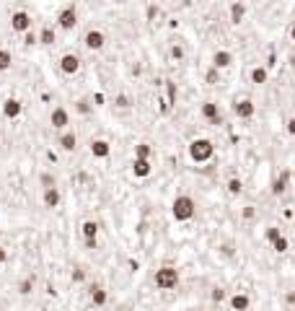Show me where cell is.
Listing matches in <instances>:
<instances>
[{
    "instance_id": "cell-1",
    "label": "cell",
    "mask_w": 295,
    "mask_h": 311,
    "mask_svg": "<svg viewBox=\"0 0 295 311\" xmlns=\"http://www.w3.org/2000/svg\"><path fill=\"white\" fill-rule=\"evenodd\" d=\"M171 215H174L176 223H189L197 215V202L189 195H176L174 202H171Z\"/></svg>"
},
{
    "instance_id": "cell-2",
    "label": "cell",
    "mask_w": 295,
    "mask_h": 311,
    "mask_svg": "<svg viewBox=\"0 0 295 311\" xmlns=\"http://www.w3.org/2000/svg\"><path fill=\"white\" fill-rule=\"evenodd\" d=\"M186 150H189V159L194 164H207L212 156H215V143H212L210 137H194Z\"/></svg>"
},
{
    "instance_id": "cell-3",
    "label": "cell",
    "mask_w": 295,
    "mask_h": 311,
    "mask_svg": "<svg viewBox=\"0 0 295 311\" xmlns=\"http://www.w3.org/2000/svg\"><path fill=\"white\" fill-rule=\"evenodd\" d=\"M179 270L176 267H171V264H163V267H158L155 270V275H153V283H155V288H161V290H171V288H176L179 285Z\"/></svg>"
},
{
    "instance_id": "cell-4",
    "label": "cell",
    "mask_w": 295,
    "mask_h": 311,
    "mask_svg": "<svg viewBox=\"0 0 295 311\" xmlns=\"http://www.w3.org/2000/svg\"><path fill=\"white\" fill-rule=\"evenodd\" d=\"M83 44H86V50L99 52V50H104V44H106V34L101 29H88L86 37H83Z\"/></svg>"
},
{
    "instance_id": "cell-5",
    "label": "cell",
    "mask_w": 295,
    "mask_h": 311,
    "mask_svg": "<svg viewBox=\"0 0 295 311\" xmlns=\"http://www.w3.org/2000/svg\"><path fill=\"white\" fill-rule=\"evenodd\" d=\"M31 13H26V11H16L13 16H11V29L16 31V34H26V31H31Z\"/></svg>"
},
{
    "instance_id": "cell-6",
    "label": "cell",
    "mask_w": 295,
    "mask_h": 311,
    "mask_svg": "<svg viewBox=\"0 0 295 311\" xmlns=\"http://www.w3.org/2000/svg\"><path fill=\"white\" fill-rule=\"evenodd\" d=\"M57 26H60L62 31H73V29L78 26V11H75L73 6L62 8V11L57 13Z\"/></svg>"
},
{
    "instance_id": "cell-7",
    "label": "cell",
    "mask_w": 295,
    "mask_h": 311,
    "mask_svg": "<svg viewBox=\"0 0 295 311\" xmlns=\"http://www.w3.org/2000/svg\"><path fill=\"white\" fill-rule=\"evenodd\" d=\"M233 114H236L238 119H251L256 114V106L251 99H236L233 101Z\"/></svg>"
},
{
    "instance_id": "cell-8",
    "label": "cell",
    "mask_w": 295,
    "mask_h": 311,
    "mask_svg": "<svg viewBox=\"0 0 295 311\" xmlns=\"http://www.w3.org/2000/svg\"><path fill=\"white\" fill-rule=\"evenodd\" d=\"M50 124L55 130H68V124H70V112L65 106H55L52 112H50Z\"/></svg>"
},
{
    "instance_id": "cell-9",
    "label": "cell",
    "mask_w": 295,
    "mask_h": 311,
    "mask_svg": "<svg viewBox=\"0 0 295 311\" xmlns=\"http://www.w3.org/2000/svg\"><path fill=\"white\" fill-rule=\"evenodd\" d=\"M60 70L65 73V75H75L78 70H81V57L73 55V52L62 55V57H60Z\"/></svg>"
},
{
    "instance_id": "cell-10",
    "label": "cell",
    "mask_w": 295,
    "mask_h": 311,
    "mask_svg": "<svg viewBox=\"0 0 295 311\" xmlns=\"http://www.w3.org/2000/svg\"><path fill=\"white\" fill-rule=\"evenodd\" d=\"M199 112H202V117H205L207 122H212V124H220L223 122V117H220V106H217L215 101H205L199 106Z\"/></svg>"
},
{
    "instance_id": "cell-11",
    "label": "cell",
    "mask_w": 295,
    "mask_h": 311,
    "mask_svg": "<svg viewBox=\"0 0 295 311\" xmlns=\"http://www.w3.org/2000/svg\"><path fill=\"white\" fill-rule=\"evenodd\" d=\"M57 145L65 150V153H73L78 148V135L70 132V130H60V137H57Z\"/></svg>"
},
{
    "instance_id": "cell-12",
    "label": "cell",
    "mask_w": 295,
    "mask_h": 311,
    "mask_svg": "<svg viewBox=\"0 0 295 311\" xmlns=\"http://www.w3.org/2000/svg\"><path fill=\"white\" fill-rule=\"evenodd\" d=\"M109 153H112L109 140H104V137L91 140V156H93V159H109Z\"/></svg>"
},
{
    "instance_id": "cell-13",
    "label": "cell",
    "mask_w": 295,
    "mask_h": 311,
    "mask_svg": "<svg viewBox=\"0 0 295 311\" xmlns=\"http://www.w3.org/2000/svg\"><path fill=\"white\" fill-rule=\"evenodd\" d=\"M42 202H44V208H60L62 192L57 190V187H47V190L42 192Z\"/></svg>"
},
{
    "instance_id": "cell-14",
    "label": "cell",
    "mask_w": 295,
    "mask_h": 311,
    "mask_svg": "<svg viewBox=\"0 0 295 311\" xmlns=\"http://www.w3.org/2000/svg\"><path fill=\"white\" fill-rule=\"evenodd\" d=\"M230 65H233V52H228V50H215V55H212V68L225 70V68H230Z\"/></svg>"
},
{
    "instance_id": "cell-15",
    "label": "cell",
    "mask_w": 295,
    "mask_h": 311,
    "mask_svg": "<svg viewBox=\"0 0 295 311\" xmlns=\"http://www.w3.org/2000/svg\"><path fill=\"white\" fill-rule=\"evenodd\" d=\"M24 112V104L19 99H6L3 101V117L6 119H16V117H21Z\"/></svg>"
},
{
    "instance_id": "cell-16",
    "label": "cell",
    "mask_w": 295,
    "mask_h": 311,
    "mask_svg": "<svg viewBox=\"0 0 295 311\" xmlns=\"http://www.w3.org/2000/svg\"><path fill=\"white\" fill-rule=\"evenodd\" d=\"M228 303H230L233 311H248V308H251V298H248V293H233Z\"/></svg>"
},
{
    "instance_id": "cell-17",
    "label": "cell",
    "mask_w": 295,
    "mask_h": 311,
    "mask_svg": "<svg viewBox=\"0 0 295 311\" xmlns=\"http://www.w3.org/2000/svg\"><path fill=\"white\" fill-rule=\"evenodd\" d=\"M150 171H153V166H150V159H135V161H132V174H135L137 179H145V177H150Z\"/></svg>"
},
{
    "instance_id": "cell-18",
    "label": "cell",
    "mask_w": 295,
    "mask_h": 311,
    "mask_svg": "<svg viewBox=\"0 0 295 311\" xmlns=\"http://www.w3.org/2000/svg\"><path fill=\"white\" fill-rule=\"evenodd\" d=\"M106 301H109V293L101 285H91V303L93 306H106Z\"/></svg>"
},
{
    "instance_id": "cell-19",
    "label": "cell",
    "mask_w": 295,
    "mask_h": 311,
    "mask_svg": "<svg viewBox=\"0 0 295 311\" xmlns=\"http://www.w3.org/2000/svg\"><path fill=\"white\" fill-rule=\"evenodd\" d=\"M243 16H246V6L243 3H233L230 6V24L233 26H238L243 21Z\"/></svg>"
},
{
    "instance_id": "cell-20",
    "label": "cell",
    "mask_w": 295,
    "mask_h": 311,
    "mask_svg": "<svg viewBox=\"0 0 295 311\" xmlns=\"http://www.w3.org/2000/svg\"><path fill=\"white\" fill-rule=\"evenodd\" d=\"M267 81H269V70H267V68H261V65H256V68L251 70V83L264 86Z\"/></svg>"
},
{
    "instance_id": "cell-21",
    "label": "cell",
    "mask_w": 295,
    "mask_h": 311,
    "mask_svg": "<svg viewBox=\"0 0 295 311\" xmlns=\"http://www.w3.org/2000/svg\"><path fill=\"white\" fill-rule=\"evenodd\" d=\"M37 42H39V44H47V47H52V44L57 42L55 29H50V26H47V29H42V31H39V37H37Z\"/></svg>"
},
{
    "instance_id": "cell-22",
    "label": "cell",
    "mask_w": 295,
    "mask_h": 311,
    "mask_svg": "<svg viewBox=\"0 0 295 311\" xmlns=\"http://www.w3.org/2000/svg\"><path fill=\"white\" fill-rule=\"evenodd\" d=\"M81 233H83V239H96L99 236V223L96 221H83Z\"/></svg>"
},
{
    "instance_id": "cell-23",
    "label": "cell",
    "mask_w": 295,
    "mask_h": 311,
    "mask_svg": "<svg viewBox=\"0 0 295 311\" xmlns=\"http://www.w3.org/2000/svg\"><path fill=\"white\" fill-rule=\"evenodd\" d=\"M287 179H290L287 171H285V174L279 177V179H274V182H272V195H282V192L287 190Z\"/></svg>"
},
{
    "instance_id": "cell-24",
    "label": "cell",
    "mask_w": 295,
    "mask_h": 311,
    "mask_svg": "<svg viewBox=\"0 0 295 311\" xmlns=\"http://www.w3.org/2000/svg\"><path fill=\"white\" fill-rule=\"evenodd\" d=\"M225 190H228V195H241L243 192V182L238 177H230L228 184H225Z\"/></svg>"
},
{
    "instance_id": "cell-25",
    "label": "cell",
    "mask_w": 295,
    "mask_h": 311,
    "mask_svg": "<svg viewBox=\"0 0 295 311\" xmlns=\"http://www.w3.org/2000/svg\"><path fill=\"white\" fill-rule=\"evenodd\" d=\"M272 249H274V252H277V254H285V252H287V249H290V241H287V239L282 236V233H279V236H277V239L272 241Z\"/></svg>"
},
{
    "instance_id": "cell-26",
    "label": "cell",
    "mask_w": 295,
    "mask_h": 311,
    "mask_svg": "<svg viewBox=\"0 0 295 311\" xmlns=\"http://www.w3.org/2000/svg\"><path fill=\"white\" fill-rule=\"evenodd\" d=\"M11 65H13V55L8 50H0V73L11 70Z\"/></svg>"
},
{
    "instance_id": "cell-27",
    "label": "cell",
    "mask_w": 295,
    "mask_h": 311,
    "mask_svg": "<svg viewBox=\"0 0 295 311\" xmlns=\"http://www.w3.org/2000/svg\"><path fill=\"white\" fill-rule=\"evenodd\" d=\"M150 153H153V148L148 143H137L135 145V159H150Z\"/></svg>"
},
{
    "instance_id": "cell-28",
    "label": "cell",
    "mask_w": 295,
    "mask_h": 311,
    "mask_svg": "<svg viewBox=\"0 0 295 311\" xmlns=\"http://www.w3.org/2000/svg\"><path fill=\"white\" fill-rule=\"evenodd\" d=\"M277 236H279V228H277V226H267V228H264V239H267L269 244H272Z\"/></svg>"
},
{
    "instance_id": "cell-29",
    "label": "cell",
    "mask_w": 295,
    "mask_h": 311,
    "mask_svg": "<svg viewBox=\"0 0 295 311\" xmlns=\"http://www.w3.org/2000/svg\"><path fill=\"white\" fill-rule=\"evenodd\" d=\"M31 290H34V280H21V283H19V293L21 295H29Z\"/></svg>"
},
{
    "instance_id": "cell-30",
    "label": "cell",
    "mask_w": 295,
    "mask_h": 311,
    "mask_svg": "<svg viewBox=\"0 0 295 311\" xmlns=\"http://www.w3.org/2000/svg\"><path fill=\"white\" fill-rule=\"evenodd\" d=\"M210 298H212L215 303L225 301V290H223V288H212V290H210Z\"/></svg>"
},
{
    "instance_id": "cell-31",
    "label": "cell",
    "mask_w": 295,
    "mask_h": 311,
    "mask_svg": "<svg viewBox=\"0 0 295 311\" xmlns=\"http://www.w3.org/2000/svg\"><path fill=\"white\" fill-rule=\"evenodd\" d=\"M75 109H78L81 114H91V104H88V99H81V101L75 104Z\"/></svg>"
},
{
    "instance_id": "cell-32",
    "label": "cell",
    "mask_w": 295,
    "mask_h": 311,
    "mask_svg": "<svg viewBox=\"0 0 295 311\" xmlns=\"http://www.w3.org/2000/svg\"><path fill=\"white\" fill-rule=\"evenodd\" d=\"M39 182L44 184V190H47V187H55V177H52V174H42Z\"/></svg>"
},
{
    "instance_id": "cell-33",
    "label": "cell",
    "mask_w": 295,
    "mask_h": 311,
    "mask_svg": "<svg viewBox=\"0 0 295 311\" xmlns=\"http://www.w3.org/2000/svg\"><path fill=\"white\" fill-rule=\"evenodd\" d=\"M171 57H174V60H184V47H171Z\"/></svg>"
},
{
    "instance_id": "cell-34",
    "label": "cell",
    "mask_w": 295,
    "mask_h": 311,
    "mask_svg": "<svg viewBox=\"0 0 295 311\" xmlns=\"http://www.w3.org/2000/svg\"><path fill=\"white\" fill-rule=\"evenodd\" d=\"M117 106H119V109H127V106H130V96L119 93V96H117Z\"/></svg>"
},
{
    "instance_id": "cell-35",
    "label": "cell",
    "mask_w": 295,
    "mask_h": 311,
    "mask_svg": "<svg viewBox=\"0 0 295 311\" xmlns=\"http://www.w3.org/2000/svg\"><path fill=\"white\" fill-rule=\"evenodd\" d=\"M217 73H220L217 68H210V70H207V75H205V78H207V83H217Z\"/></svg>"
},
{
    "instance_id": "cell-36",
    "label": "cell",
    "mask_w": 295,
    "mask_h": 311,
    "mask_svg": "<svg viewBox=\"0 0 295 311\" xmlns=\"http://www.w3.org/2000/svg\"><path fill=\"white\" fill-rule=\"evenodd\" d=\"M73 280H75V283H81V280H86V272L83 270H75L73 272Z\"/></svg>"
},
{
    "instance_id": "cell-37",
    "label": "cell",
    "mask_w": 295,
    "mask_h": 311,
    "mask_svg": "<svg viewBox=\"0 0 295 311\" xmlns=\"http://www.w3.org/2000/svg\"><path fill=\"white\" fill-rule=\"evenodd\" d=\"M287 135H295V119L292 117L287 119Z\"/></svg>"
},
{
    "instance_id": "cell-38",
    "label": "cell",
    "mask_w": 295,
    "mask_h": 311,
    "mask_svg": "<svg viewBox=\"0 0 295 311\" xmlns=\"http://www.w3.org/2000/svg\"><path fill=\"white\" fill-rule=\"evenodd\" d=\"M26 44H29V47H31V44H37V37L31 34V31H26Z\"/></svg>"
},
{
    "instance_id": "cell-39",
    "label": "cell",
    "mask_w": 295,
    "mask_h": 311,
    "mask_svg": "<svg viewBox=\"0 0 295 311\" xmlns=\"http://www.w3.org/2000/svg\"><path fill=\"white\" fill-rule=\"evenodd\" d=\"M6 262H8V252H6L3 246H0V264H6Z\"/></svg>"
},
{
    "instance_id": "cell-40",
    "label": "cell",
    "mask_w": 295,
    "mask_h": 311,
    "mask_svg": "<svg viewBox=\"0 0 295 311\" xmlns=\"http://www.w3.org/2000/svg\"><path fill=\"white\" fill-rule=\"evenodd\" d=\"M290 42H295V21H292V26H290Z\"/></svg>"
},
{
    "instance_id": "cell-41",
    "label": "cell",
    "mask_w": 295,
    "mask_h": 311,
    "mask_svg": "<svg viewBox=\"0 0 295 311\" xmlns=\"http://www.w3.org/2000/svg\"><path fill=\"white\" fill-rule=\"evenodd\" d=\"M290 65H292V68H295V52H292V55H290Z\"/></svg>"
},
{
    "instance_id": "cell-42",
    "label": "cell",
    "mask_w": 295,
    "mask_h": 311,
    "mask_svg": "<svg viewBox=\"0 0 295 311\" xmlns=\"http://www.w3.org/2000/svg\"><path fill=\"white\" fill-rule=\"evenodd\" d=\"M292 119H295V114H292Z\"/></svg>"
}]
</instances>
